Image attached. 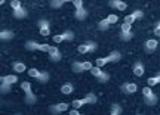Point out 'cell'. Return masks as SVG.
<instances>
[{"label":"cell","mask_w":160,"mask_h":115,"mask_svg":"<svg viewBox=\"0 0 160 115\" xmlns=\"http://www.w3.org/2000/svg\"><path fill=\"white\" fill-rule=\"evenodd\" d=\"M2 86H0V92L2 94H6V93H11V86L18 83V77L17 75H3L2 78Z\"/></svg>","instance_id":"cell-1"},{"label":"cell","mask_w":160,"mask_h":115,"mask_svg":"<svg viewBox=\"0 0 160 115\" xmlns=\"http://www.w3.org/2000/svg\"><path fill=\"white\" fill-rule=\"evenodd\" d=\"M21 89L25 93V104L34 105L37 102V98H36V94L31 90V84H30L28 81H24V83H21Z\"/></svg>","instance_id":"cell-2"},{"label":"cell","mask_w":160,"mask_h":115,"mask_svg":"<svg viewBox=\"0 0 160 115\" xmlns=\"http://www.w3.org/2000/svg\"><path fill=\"white\" fill-rule=\"evenodd\" d=\"M86 104H97V96L93 94V93H89V94H86L83 99H76V100H73L71 102V105H73V109H79V108H82L83 105Z\"/></svg>","instance_id":"cell-3"},{"label":"cell","mask_w":160,"mask_h":115,"mask_svg":"<svg viewBox=\"0 0 160 115\" xmlns=\"http://www.w3.org/2000/svg\"><path fill=\"white\" fill-rule=\"evenodd\" d=\"M122 59V55H120V52H117V50H114V52H111L108 55V56H105V58H98L97 59V67H104L105 63H108V62H117V61H120Z\"/></svg>","instance_id":"cell-4"},{"label":"cell","mask_w":160,"mask_h":115,"mask_svg":"<svg viewBox=\"0 0 160 115\" xmlns=\"http://www.w3.org/2000/svg\"><path fill=\"white\" fill-rule=\"evenodd\" d=\"M28 75L31 77V78H34V80L40 81V83H48V81H49V78H51V75H49V72H48V71H39V69H36V68L30 69Z\"/></svg>","instance_id":"cell-5"},{"label":"cell","mask_w":160,"mask_h":115,"mask_svg":"<svg viewBox=\"0 0 160 115\" xmlns=\"http://www.w3.org/2000/svg\"><path fill=\"white\" fill-rule=\"evenodd\" d=\"M73 5H74V7H76L74 16L77 18L79 21H85L89 13H88V11L83 7V2H82V0H74V2H73Z\"/></svg>","instance_id":"cell-6"},{"label":"cell","mask_w":160,"mask_h":115,"mask_svg":"<svg viewBox=\"0 0 160 115\" xmlns=\"http://www.w3.org/2000/svg\"><path fill=\"white\" fill-rule=\"evenodd\" d=\"M142 96H144V100H145V104L150 105V106H153L159 102V98H157V94H156L150 87H144L142 89Z\"/></svg>","instance_id":"cell-7"},{"label":"cell","mask_w":160,"mask_h":115,"mask_svg":"<svg viewBox=\"0 0 160 115\" xmlns=\"http://www.w3.org/2000/svg\"><path fill=\"white\" fill-rule=\"evenodd\" d=\"M120 39L123 41H129L133 39V31H132V25H129V24H122V28H120Z\"/></svg>","instance_id":"cell-8"},{"label":"cell","mask_w":160,"mask_h":115,"mask_svg":"<svg viewBox=\"0 0 160 115\" xmlns=\"http://www.w3.org/2000/svg\"><path fill=\"white\" fill-rule=\"evenodd\" d=\"M91 72H92V75H93L98 81H99V83H107V81L110 80V74L104 72L99 67H93V68L91 69Z\"/></svg>","instance_id":"cell-9"},{"label":"cell","mask_w":160,"mask_h":115,"mask_svg":"<svg viewBox=\"0 0 160 115\" xmlns=\"http://www.w3.org/2000/svg\"><path fill=\"white\" fill-rule=\"evenodd\" d=\"M98 49V44L93 43V41H88V43H83V44H79L77 47V52L85 55V53H91V52H95Z\"/></svg>","instance_id":"cell-10"},{"label":"cell","mask_w":160,"mask_h":115,"mask_svg":"<svg viewBox=\"0 0 160 115\" xmlns=\"http://www.w3.org/2000/svg\"><path fill=\"white\" fill-rule=\"evenodd\" d=\"M49 44H40L37 41H28L25 44L27 50H39V52H49Z\"/></svg>","instance_id":"cell-11"},{"label":"cell","mask_w":160,"mask_h":115,"mask_svg":"<svg viewBox=\"0 0 160 115\" xmlns=\"http://www.w3.org/2000/svg\"><path fill=\"white\" fill-rule=\"evenodd\" d=\"M74 40V33L73 31H65L62 34L53 35V41L55 43H62V41H71Z\"/></svg>","instance_id":"cell-12"},{"label":"cell","mask_w":160,"mask_h":115,"mask_svg":"<svg viewBox=\"0 0 160 115\" xmlns=\"http://www.w3.org/2000/svg\"><path fill=\"white\" fill-rule=\"evenodd\" d=\"M93 68L91 62H73V71L74 72H83V71H91Z\"/></svg>","instance_id":"cell-13"},{"label":"cell","mask_w":160,"mask_h":115,"mask_svg":"<svg viewBox=\"0 0 160 115\" xmlns=\"http://www.w3.org/2000/svg\"><path fill=\"white\" fill-rule=\"evenodd\" d=\"M67 109H68V104H64V102H59V104L52 105L51 108H49V111H51L53 115L62 114V112H65Z\"/></svg>","instance_id":"cell-14"},{"label":"cell","mask_w":160,"mask_h":115,"mask_svg":"<svg viewBox=\"0 0 160 115\" xmlns=\"http://www.w3.org/2000/svg\"><path fill=\"white\" fill-rule=\"evenodd\" d=\"M39 30H40V34L48 37L49 33H51V22L46 21V19H40L39 21Z\"/></svg>","instance_id":"cell-15"},{"label":"cell","mask_w":160,"mask_h":115,"mask_svg":"<svg viewBox=\"0 0 160 115\" xmlns=\"http://www.w3.org/2000/svg\"><path fill=\"white\" fill-rule=\"evenodd\" d=\"M142 16H144V12H142V11H135V12H132L131 15H128V16L125 18V24H129V25H132V24L135 22V21L141 19Z\"/></svg>","instance_id":"cell-16"},{"label":"cell","mask_w":160,"mask_h":115,"mask_svg":"<svg viewBox=\"0 0 160 115\" xmlns=\"http://www.w3.org/2000/svg\"><path fill=\"white\" fill-rule=\"evenodd\" d=\"M49 58H51V61H53V62H59L61 61V52H59V49H58L57 46H51L49 47Z\"/></svg>","instance_id":"cell-17"},{"label":"cell","mask_w":160,"mask_h":115,"mask_svg":"<svg viewBox=\"0 0 160 115\" xmlns=\"http://www.w3.org/2000/svg\"><path fill=\"white\" fill-rule=\"evenodd\" d=\"M157 46H159V41L156 40V39H148V40L145 41V44H144V49H145V52L153 53V52H156Z\"/></svg>","instance_id":"cell-18"},{"label":"cell","mask_w":160,"mask_h":115,"mask_svg":"<svg viewBox=\"0 0 160 115\" xmlns=\"http://www.w3.org/2000/svg\"><path fill=\"white\" fill-rule=\"evenodd\" d=\"M108 5L113 9H117V11H126L128 9V5L125 2H122V0H111V2H108Z\"/></svg>","instance_id":"cell-19"},{"label":"cell","mask_w":160,"mask_h":115,"mask_svg":"<svg viewBox=\"0 0 160 115\" xmlns=\"http://www.w3.org/2000/svg\"><path fill=\"white\" fill-rule=\"evenodd\" d=\"M122 90L128 94H132V93H135L138 90V86L135 83H125L123 86H122Z\"/></svg>","instance_id":"cell-20"},{"label":"cell","mask_w":160,"mask_h":115,"mask_svg":"<svg viewBox=\"0 0 160 115\" xmlns=\"http://www.w3.org/2000/svg\"><path fill=\"white\" fill-rule=\"evenodd\" d=\"M144 72H145V68H144V63L141 61H137V63L133 65V74L137 77H142Z\"/></svg>","instance_id":"cell-21"},{"label":"cell","mask_w":160,"mask_h":115,"mask_svg":"<svg viewBox=\"0 0 160 115\" xmlns=\"http://www.w3.org/2000/svg\"><path fill=\"white\" fill-rule=\"evenodd\" d=\"M12 13H13V18H17V19H24V18L28 16V11H27V9H24V7L15 9Z\"/></svg>","instance_id":"cell-22"},{"label":"cell","mask_w":160,"mask_h":115,"mask_svg":"<svg viewBox=\"0 0 160 115\" xmlns=\"http://www.w3.org/2000/svg\"><path fill=\"white\" fill-rule=\"evenodd\" d=\"M12 69H13L15 72H18V74H21V72H24V71L27 69V65L24 62H13L12 63Z\"/></svg>","instance_id":"cell-23"},{"label":"cell","mask_w":160,"mask_h":115,"mask_svg":"<svg viewBox=\"0 0 160 115\" xmlns=\"http://www.w3.org/2000/svg\"><path fill=\"white\" fill-rule=\"evenodd\" d=\"M73 92H74L73 83H65V84L61 87V93H62V94H71Z\"/></svg>","instance_id":"cell-24"},{"label":"cell","mask_w":160,"mask_h":115,"mask_svg":"<svg viewBox=\"0 0 160 115\" xmlns=\"http://www.w3.org/2000/svg\"><path fill=\"white\" fill-rule=\"evenodd\" d=\"M15 37V33H12L9 30H3L2 33H0V39L2 40H12Z\"/></svg>","instance_id":"cell-25"},{"label":"cell","mask_w":160,"mask_h":115,"mask_svg":"<svg viewBox=\"0 0 160 115\" xmlns=\"http://www.w3.org/2000/svg\"><path fill=\"white\" fill-rule=\"evenodd\" d=\"M148 86H157V84H160V72L157 75H154V77H151V78H148Z\"/></svg>","instance_id":"cell-26"},{"label":"cell","mask_w":160,"mask_h":115,"mask_svg":"<svg viewBox=\"0 0 160 115\" xmlns=\"http://www.w3.org/2000/svg\"><path fill=\"white\" fill-rule=\"evenodd\" d=\"M110 115H122V108H120V105H117V104L111 105V112H110Z\"/></svg>","instance_id":"cell-27"},{"label":"cell","mask_w":160,"mask_h":115,"mask_svg":"<svg viewBox=\"0 0 160 115\" xmlns=\"http://www.w3.org/2000/svg\"><path fill=\"white\" fill-rule=\"evenodd\" d=\"M65 5V0H52L51 2V6L53 9H59V7H62Z\"/></svg>","instance_id":"cell-28"},{"label":"cell","mask_w":160,"mask_h":115,"mask_svg":"<svg viewBox=\"0 0 160 115\" xmlns=\"http://www.w3.org/2000/svg\"><path fill=\"white\" fill-rule=\"evenodd\" d=\"M98 28L101 30V31H107L110 28V24L107 22V19H101L99 24H98Z\"/></svg>","instance_id":"cell-29"},{"label":"cell","mask_w":160,"mask_h":115,"mask_svg":"<svg viewBox=\"0 0 160 115\" xmlns=\"http://www.w3.org/2000/svg\"><path fill=\"white\" fill-rule=\"evenodd\" d=\"M105 19H107V22L111 25V24H116L117 21H119V16H117V15H108Z\"/></svg>","instance_id":"cell-30"},{"label":"cell","mask_w":160,"mask_h":115,"mask_svg":"<svg viewBox=\"0 0 160 115\" xmlns=\"http://www.w3.org/2000/svg\"><path fill=\"white\" fill-rule=\"evenodd\" d=\"M11 6H12V9H13V11H15V9H19V7H22L19 0H12V2H11Z\"/></svg>","instance_id":"cell-31"},{"label":"cell","mask_w":160,"mask_h":115,"mask_svg":"<svg viewBox=\"0 0 160 115\" xmlns=\"http://www.w3.org/2000/svg\"><path fill=\"white\" fill-rule=\"evenodd\" d=\"M153 33H154L156 37H160V21L154 25V28H153Z\"/></svg>","instance_id":"cell-32"},{"label":"cell","mask_w":160,"mask_h":115,"mask_svg":"<svg viewBox=\"0 0 160 115\" xmlns=\"http://www.w3.org/2000/svg\"><path fill=\"white\" fill-rule=\"evenodd\" d=\"M68 115H82V114H80L77 109H71V111L68 112Z\"/></svg>","instance_id":"cell-33"}]
</instances>
